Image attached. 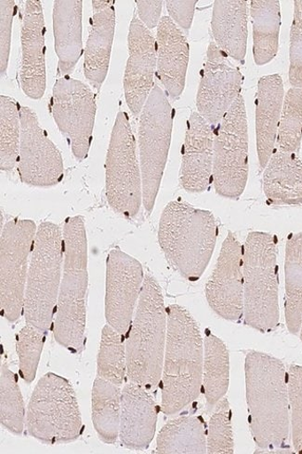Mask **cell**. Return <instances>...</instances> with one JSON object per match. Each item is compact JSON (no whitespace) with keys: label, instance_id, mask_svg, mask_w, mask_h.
I'll return each instance as SVG.
<instances>
[{"label":"cell","instance_id":"obj_1","mask_svg":"<svg viewBox=\"0 0 302 454\" xmlns=\"http://www.w3.org/2000/svg\"><path fill=\"white\" fill-rule=\"evenodd\" d=\"M250 426L259 453L285 450L290 436L288 372L279 359L257 351L244 362Z\"/></svg>","mask_w":302,"mask_h":454},{"label":"cell","instance_id":"obj_2","mask_svg":"<svg viewBox=\"0 0 302 454\" xmlns=\"http://www.w3.org/2000/svg\"><path fill=\"white\" fill-rule=\"evenodd\" d=\"M167 332L161 377V410L174 415L195 402L202 388L204 340L193 316L172 305L166 309Z\"/></svg>","mask_w":302,"mask_h":454},{"label":"cell","instance_id":"obj_3","mask_svg":"<svg viewBox=\"0 0 302 454\" xmlns=\"http://www.w3.org/2000/svg\"><path fill=\"white\" fill-rule=\"evenodd\" d=\"M64 270L52 323L56 342L74 354L86 344L88 240L84 219L69 218L64 227Z\"/></svg>","mask_w":302,"mask_h":454},{"label":"cell","instance_id":"obj_4","mask_svg":"<svg viewBox=\"0 0 302 454\" xmlns=\"http://www.w3.org/2000/svg\"><path fill=\"white\" fill-rule=\"evenodd\" d=\"M219 226L209 211L169 202L161 215L159 240L168 263L184 278L198 280L212 260Z\"/></svg>","mask_w":302,"mask_h":454},{"label":"cell","instance_id":"obj_5","mask_svg":"<svg viewBox=\"0 0 302 454\" xmlns=\"http://www.w3.org/2000/svg\"><path fill=\"white\" fill-rule=\"evenodd\" d=\"M167 315L158 281L146 275L136 315L126 334L129 382L153 389L161 382L166 342Z\"/></svg>","mask_w":302,"mask_h":454},{"label":"cell","instance_id":"obj_6","mask_svg":"<svg viewBox=\"0 0 302 454\" xmlns=\"http://www.w3.org/2000/svg\"><path fill=\"white\" fill-rule=\"evenodd\" d=\"M244 321L270 333L279 325L277 240L264 232H252L243 249Z\"/></svg>","mask_w":302,"mask_h":454},{"label":"cell","instance_id":"obj_7","mask_svg":"<svg viewBox=\"0 0 302 454\" xmlns=\"http://www.w3.org/2000/svg\"><path fill=\"white\" fill-rule=\"evenodd\" d=\"M64 270V234L58 224L37 227L27 281L24 315L27 325L47 333L52 327Z\"/></svg>","mask_w":302,"mask_h":454},{"label":"cell","instance_id":"obj_8","mask_svg":"<svg viewBox=\"0 0 302 454\" xmlns=\"http://www.w3.org/2000/svg\"><path fill=\"white\" fill-rule=\"evenodd\" d=\"M31 437L49 445L77 441L83 429L77 394L66 378L49 372L36 384L27 408Z\"/></svg>","mask_w":302,"mask_h":454},{"label":"cell","instance_id":"obj_9","mask_svg":"<svg viewBox=\"0 0 302 454\" xmlns=\"http://www.w3.org/2000/svg\"><path fill=\"white\" fill-rule=\"evenodd\" d=\"M174 108L167 96L155 86L143 108L139 125L143 204L153 211L171 148Z\"/></svg>","mask_w":302,"mask_h":454},{"label":"cell","instance_id":"obj_10","mask_svg":"<svg viewBox=\"0 0 302 454\" xmlns=\"http://www.w3.org/2000/svg\"><path fill=\"white\" fill-rule=\"evenodd\" d=\"M105 170L106 197L112 209L136 217L143 203L142 170L136 137L125 112L118 114L112 128Z\"/></svg>","mask_w":302,"mask_h":454},{"label":"cell","instance_id":"obj_11","mask_svg":"<svg viewBox=\"0 0 302 454\" xmlns=\"http://www.w3.org/2000/svg\"><path fill=\"white\" fill-rule=\"evenodd\" d=\"M248 178V117L241 94L215 131L213 182L218 195L238 200Z\"/></svg>","mask_w":302,"mask_h":454},{"label":"cell","instance_id":"obj_12","mask_svg":"<svg viewBox=\"0 0 302 454\" xmlns=\"http://www.w3.org/2000/svg\"><path fill=\"white\" fill-rule=\"evenodd\" d=\"M37 227L32 220L6 223L0 239V304L10 323L24 314L27 281Z\"/></svg>","mask_w":302,"mask_h":454},{"label":"cell","instance_id":"obj_13","mask_svg":"<svg viewBox=\"0 0 302 454\" xmlns=\"http://www.w3.org/2000/svg\"><path fill=\"white\" fill-rule=\"evenodd\" d=\"M50 110L74 158L84 160L89 155L97 116L92 90L81 81L60 78L53 86Z\"/></svg>","mask_w":302,"mask_h":454},{"label":"cell","instance_id":"obj_14","mask_svg":"<svg viewBox=\"0 0 302 454\" xmlns=\"http://www.w3.org/2000/svg\"><path fill=\"white\" fill-rule=\"evenodd\" d=\"M18 172L29 185L48 187L59 184L64 177L61 153L42 128L35 112L21 107V140Z\"/></svg>","mask_w":302,"mask_h":454},{"label":"cell","instance_id":"obj_15","mask_svg":"<svg viewBox=\"0 0 302 454\" xmlns=\"http://www.w3.org/2000/svg\"><path fill=\"white\" fill-rule=\"evenodd\" d=\"M141 262L120 249L106 260L105 317L107 325L125 336L134 319L143 286Z\"/></svg>","mask_w":302,"mask_h":454},{"label":"cell","instance_id":"obj_16","mask_svg":"<svg viewBox=\"0 0 302 454\" xmlns=\"http://www.w3.org/2000/svg\"><path fill=\"white\" fill-rule=\"evenodd\" d=\"M242 84L239 69L212 43L207 48L197 91L199 115L213 126L218 125L241 96Z\"/></svg>","mask_w":302,"mask_h":454},{"label":"cell","instance_id":"obj_17","mask_svg":"<svg viewBox=\"0 0 302 454\" xmlns=\"http://www.w3.org/2000/svg\"><path fill=\"white\" fill-rule=\"evenodd\" d=\"M205 297L219 317L231 321L243 317V247L231 232L222 244L216 267L206 283Z\"/></svg>","mask_w":302,"mask_h":454},{"label":"cell","instance_id":"obj_18","mask_svg":"<svg viewBox=\"0 0 302 454\" xmlns=\"http://www.w3.org/2000/svg\"><path fill=\"white\" fill-rule=\"evenodd\" d=\"M128 42V59L124 75V91L128 108L135 116H138L155 87L157 42L136 15L130 23Z\"/></svg>","mask_w":302,"mask_h":454},{"label":"cell","instance_id":"obj_19","mask_svg":"<svg viewBox=\"0 0 302 454\" xmlns=\"http://www.w3.org/2000/svg\"><path fill=\"white\" fill-rule=\"evenodd\" d=\"M213 126L193 112L188 121L182 151L180 183L184 191L202 193L210 187L214 161Z\"/></svg>","mask_w":302,"mask_h":454},{"label":"cell","instance_id":"obj_20","mask_svg":"<svg viewBox=\"0 0 302 454\" xmlns=\"http://www.w3.org/2000/svg\"><path fill=\"white\" fill-rule=\"evenodd\" d=\"M45 32L43 4L29 0L23 16L20 80L27 96L35 100L43 98L46 90Z\"/></svg>","mask_w":302,"mask_h":454},{"label":"cell","instance_id":"obj_21","mask_svg":"<svg viewBox=\"0 0 302 454\" xmlns=\"http://www.w3.org/2000/svg\"><path fill=\"white\" fill-rule=\"evenodd\" d=\"M158 414L157 403L146 388L128 382L122 389L121 443L129 450L148 449L156 434Z\"/></svg>","mask_w":302,"mask_h":454},{"label":"cell","instance_id":"obj_22","mask_svg":"<svg viewBox=\"0 0 302 454\" xmlns=\"http://www.w3.org/2000/svg\"><path fill=\"white\" fill-rule=\"evenodd\" d=\"M158 78L173 99H179L185 87L190 49L186 36L171 17L163 16L157 35Z\"/></svg>","mask_w":302,"mask_h":454},{"label":"cell","instance_id":"obj_23","mask_svg":"<svg viewBox=\"0 0 302 454\" xmlns=\"http://www.w3.org/2000/svg\"><path fill=\"white\" fill-rule=\"evenodd\" d=\"M285 90L278 74L264 75L256 96V138L259 167L264 169L275 153Z\"/></svg>","mask_w":302,"mask_h":454},{"label":"cell","instance_id":"obj_24","mask_svg":"<svg viewBox=\"0 0 302 454\" xmlns=\"http://www.w3.org/2000/svg\"><path fill=\"white\" fill-rule=\"evenodd\" d=\"M81 0H58L53 5L55 51L58 75L69 77L83 51Z\"/></svg>","mask_w":302,"mask_h":454},{"label":"cell","instance_id":"obj_25","mask_svg":"<svg viewBox=\"0 0 302 454\" xmlns=\"http://www.w3.org/2000/svg\"><path fill=\"white\" fill-rule=\"evenodd\" d=\"M213 34L215 44L228 57L243 63L248 48V4L245 0L214 3Z\"/></svg>","mask_w":302,"mask_h":454},{"label":"cell","instance_id":"obj_26","mask_svg":"<svg viewBox=\"0 0 302 454\" xmlns=\"http://www.w3.org/2000/svg\"><path fill=\"white\" fill-rule=\"evenodd\" d=\"M263 192L276 206L302 205V161L295 153L275 150L262 176Z\"/></svg>","mask_w":302,"mask_h":454},{"label":"cell","instance_id":"obj_27","mask_svg":"<svg viewBox=\"0 0 302 454\" xmlns=\"http://www.w3.org/2000/svg\"><path fill=\"white\" fill-rule=\"evenodd\" d=\"M115 29L114 7L94 13L85 49L84 73L90 85L97 90L106 79Z\"/></svg>","mask_w":302,"mask_h":454},{"label":"cell","instance_id":"obj_28","mask_svg":"<svg viewBox=\"0 0 302 454\" xmlns=\"http://www.w3.org/2000/svg\"><path fill=\"white\" fill-rule=\"evenodd\" d=\"M121 408V387L97 376L92 387V423L98 437L106 444L115 443L120 438Z\"/></svg>","mask_w":302,"mask_h":454},{"label":"cell","instance_id":"obj_29","mask_svg":"<svg viewBox=\"0 0 302 454\" xmlns=\"http://www.w3.org/2000/svg\"><path fill=\"white\" fill-rule=\"evenodd\" d=\"M251 15L255 63L257 66L267 65L275 59L279 49L280 3L277 0H252Z\"/></svg>","mask_w":302,"mask_h":454},{"label":"cell","instance_id":"obj_30","mask_svg":"<svg viewBox=\"0 0 302 454\" xmlns=\"http://www.w3.org/2000/svg\"><path fill=\"white\" fill-rule=\"evenodd\" d=\"M230 356L222 340L213 333L204 339L202 388L209 407L216 406L228 391Z\"/></svg>","mask_w":302,"mask_h":454},{"label":"cell","instance_id":"obj_31","mask_svg":"<svg viewBox=\"0 0 302 454\" xmlns=\"http://www.w3.org/2000/svg\"><path fill=\"white\" fill-rule=\"evenodd\" d=\"M158 453H206V434L202 421L196 416H180L159 432Z\"/></svg>","mask_w":302,"mask_h":454},{"label":"cell","instance_id":"obj_32","mask_svg":"<svg viewBox=\"0 0 302 454\" xmlns=\"http://www.w3.org/2000/svg\"><path fill=\"white\" fill-rule=\"evenodd\" d=\"M285 314L292 334L299 333L302 320V232L291 234L287 242Z\"/></svg>","mask_w":302,"mask_h":454},{"label":"cell","instance_id":"obj_33","mask_svg":"<svg viewBox=\"0 0 302 454\" xmlns=\"http://www.w3.org/2000/svg\"><path fill=\"white\" fill-rule=\"evenodd\" d=\"M21 140V108L14 99L0 98V168L10 172L18 163Z\"/></svg>","mask_w":302,"mask_h":454},{"label":"cell","instance_id":"obj_34","mask_svg":"<svg viewBox=\"0 0 302 454\" xmlns=\"http://www.w3.org/2000/svg\"><path fill=\"white\" fill-rule=\"evenodd\" d=\"M0 421L14 434H22L27 427L23 395L17 377L7 364L0 369Z\"/></svg>","mask_w":302,"mask_h":454},{"label":"cell","instance_id":"obj_35","mask_svg":"<svg viewBox=\"0 0 302 454\" xmlns=\"http://www.w3.org/2000/svg\"><path fill=\"white\" fill-rule=\"evenodd\" d=\"M124 336L110 325L104 327L97 362V376L122 386L127 377Z\"/></svg>","mask_w":302,"mask_h":454},{"label":"cell","instance_id":"obj_36","mask_svg":"<svg viewBox=\"0 0 302 454\" xmlns=\"http://www.w3.org/2000/svg\"><path fill=\"white\" fill-rule=\"evenodd\" d=\"M302 141V88L291 87L283 104L276 147L287 153H298Z\"/></svg>","mask_w":302,"mask_h":454},{"label":"cell","instance_id":"obj_37","mask_svg":"<svg viewBox=\"0 0 302 454\" xmlns=\"http://www.w3.org/2000/svg\"><path fill=\"white\" fill-rule=\"evenodd\" d=\"M45 333L27 325L19 332L16 351L22 380L31 384L35 378L45 344Z\"/></svg>","mask_w":302,"mask_h":454},{"label":"cell","instance_id":"obj_38","mask_svg":"<svg viewBox=\"0 0 302 454\" xmlns=\"http://www.w3.org/2000/svg\"><path fill=\"white\" fill-rule=\"evenodd\" d=\"M207 453H234L232 412L230 403L223 397L216 405L206 434Z\"/></svg>","mask_w":302,"mask_h":454},{"label":"cell","instance_id":"obj_39","mask_svg":"<svg viewBox=\"0 0 302 454\" xmlns=\"http://www.w3.org/2000/svg\"><path fill=\"white\" fill-rule=\"evenodd\" d=\"M290 429L294 450L302 454V367L292 365L288 372Z\"/></svg>","mask_w":302,"mask_h":454},{"label":"cell","instance_id":"obj_40","mask_svg":"<svg viewBox=\"0 0 302 454\" xmlns=\"http://www.w3.org/2000/svg\"><path fill=\"white\" fill-rule=\"evenodd\" d=\"M290 82L293 88H302V0L294 2L290 30Z\"/></svg>","mask_w":302,"mask_h":454},{"label":"cell","instance_id":"obj_41","mask_svg":"<svg viewBox=\"0 0 302 454\" xmlns=\"http://www.w3.org/2000/svg\"><path fill=\"white\" fill-rule=\"evenodd\" d=\"M15 11V3L12 0L0 2V59H2L0 71H2V77H4L8 69Z\"/></svg>","mask_w":302,"mask_h":454},{"label":"cell","instance_id":"obj_42","mask_svg":"<svg viewBox=\"0 0 302 454\" xmlns=\"http://www.w3.org/2000/svg\"><path fill=\"white\" fill-rule=\"evenodd\" d=\"M197 0H190V2H166V10L172 20L184 30L191 28L195 10L197 6Z\"/></svg>","mask_w":302,"mask_h":454},{"label":"cell","instance_id":"obj_43","mask_svg":"<svg viewBox=\"0 0 302 454\" xmlns=\"http://www.w3.org/2000/svg\"><path fill=\"white\" fill-rule=\"evenodd\" d=\"M140 21L148 28L159 27L163 2H136Z\"/></svg>","mask_w":302,"mask_h":454},{"label":"cell","instance_id":"obj_44","mask_svg":"<svg viewBox=\"0 0 302 454\" xmlns=\"http://www.w3.org/2000/svg\"><path fill=\"white\" fill-rule=\"evenodd\" d=\"M115 2H92L94 13L104 12L114 4Z\"/></svg>","mask_w":302,"mask_h":454},{"label":"cell","instance_id":"obj_45","mask_svg":"<svg viewBox=\"0 0 302 454\" xmlns=\"http://www.w3.org/2000/svg\"><path fill=\"white\" fill-rule=\"evenodd\" d=\"M299 333H300V340H302V320H301V325H300Z\"/></svg>","mask_w":302,"mask_h":454}]
</instances>
